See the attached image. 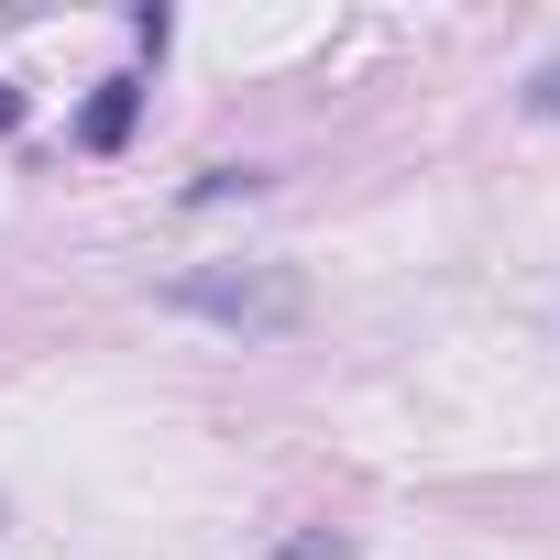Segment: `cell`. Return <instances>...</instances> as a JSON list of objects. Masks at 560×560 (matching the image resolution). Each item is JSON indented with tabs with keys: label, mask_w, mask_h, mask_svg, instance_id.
Listing matches in <instances>:
<instances>
[{
	"label": "cell",
	"mask_w": 560,
	"mask_h": 560,
	"mask_svg": "<svg viewBox=\"0 0 560 560\" xmlns=\"http://www.w3.org/2000/svg\"><path fill=\"white\" fill-rule=\"evenodd\" d=\"M165 308H187L231 341H275L308 319V275L298 264H187V275H165Z\"/></svg>",
	"instance_id": "6da1fadb"
},
{
	"label": "cell",
	"mask_w": 560,
	"mask_h": 560,
	"mask_svg": "<svg viewBox=\"0 0 560 560\" xmlns=\"http://www.w3.org/2000/svg\"><path fill=\"white\" fill-rule=\"evenodd\" d=\"M132 121H143V78H100L89 110H78V143H89V154H121Z\"/></svg>",
	"instance_id": "7a4b0ae2"
},
{
	"label": "cell",
	"mask_w": 560,
	"mask_h": 560,
	"mask_svg": "<svg viewBox=\"0 0 560 560\" xmlns=\"http://www.w3.org/2000/svg\"><path fill=\"white\" fill-rule=\"evenodd\" d=\"M264 560H352V527H298V538H275Z\"/></svg>",
	"instance_id": "3957f363"
},
{
	"label": "cell",
	"mask_w": 560,
	"mask_h": 560,
	"mask_svg": "<svg viewBox=\"0 0 560 560\" xmlns=\"http://www.w3.org/2000/svg\"><path fill=\"white\" fill-rule=\"evenodd\" d=\"M264 187V165H209L198 187H187V209H220V198H253Z\"/></svg>",
	"instance_id": "277c9868"
},
{
	"label": "cell",
	"mask_w": 560,
	"mask_h": 560,
	"mask_svg": "<svg viewBox=\"0 0 560 560\" xmlns=\"http://www.w3.org/2000/svg\"><path fill=\"white\" fill-rule=\"evenodd\" d=\"M132 45H143V56H165V45H176V12H165V0H143V12H132Z\"/></svg>",
	"instance_id": "5b68a950"
},
{
	"label": "cell",
	"mask_w": 560,
	"mask_h": 560,
	"mask_svg": "<svg viewBox=\"0 0 560 560\" xmlns=\"http://www.w3.org/2000/svg\"><path fill=\"white\" fill-rule=\"evenodd\" d=\"M527 121H560V56H549V67L527 78Z\"/></svg>",
	"instance_id": "8992f818"
},
{
	"label": "cell",
	"mask_w": 560,
	"mask_h": 560,
	"mask_svg": "<svg viewBox=\"0 0 560 560\" xmlns=\"http://www.w3.org/2000/svg\"><path fill=\"white\" fill-rule=\"evenodd\" d=\"M23 110H34V100H23L12 78H0V143H12V132H23Z\"/></svg>",
	"instance_id": "52a82bcc"
}]
</instances>
